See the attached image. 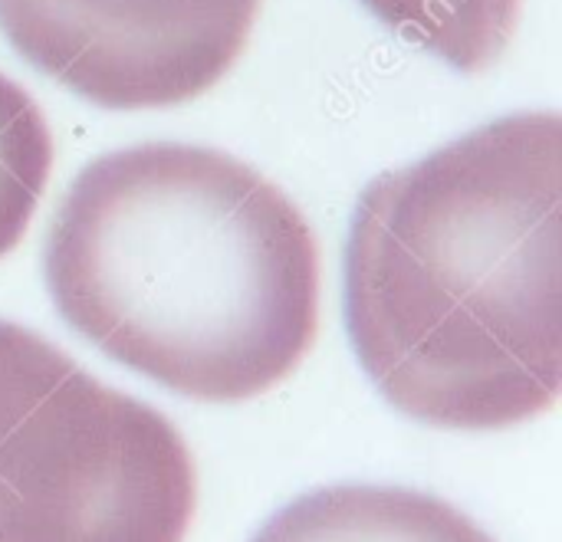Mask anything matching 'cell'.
Returning <instances> with one entry per match:
<instances>
[{
	"mask_svg": "<svg viewBox=\"0 0 562 542\" xmlns=\"http://www.w3.org/2000/svg\"><path fill=\"white\" fill-rule=\"evenodd\" d=\"M402 39L458 72L491 69L510 46L524 0H362Z\"/></svg>",
	"mask_w": 562,
	"mask_h": 542,
	"instance_id": "cell-6",
	"label": "cell"
},
{
	"mask_svg": "<svg viewBox=\"0 0 562 542\" xmlns=\"http://www.w3.org/2000/svg\"><path fill=\"white\" fill-rule=\"evenodd\" d=\"M194 517L181 431L0 319V542H184Z\"/></svg>",
	"mask_w": 562,
	"mask_h": 542,
	"instance_id": "cell-3",
	"label": "cell"
},
{
	"mask_svg": "<svg viewBox=\"0 0 562 542\" xmlns=\"http://www.w3.org/2000/svg\"><path fill=\"white\" fill-rule=\"evenodd\" d=\"M562 122L517 112L379 174L346 247V326L382 398L507 431L562 388Z\"/></svg>",
	"mask_w": 562,
	"mask_h": 542,
	"instance_id": "cell-1",
	"label": "cell"
},
{
	"mask_svg": "<svg viewBox=\"0 0 562 542\" xmlns=\"http://www.w3.org/2000/svg\"><path fill=\"white\" fill-rule=\"evenodd\" d=\"M263 0H0L10 46L102 109H171L244 56Z\"/></svg>",
	"mask_w": 562,
	"mask_h": 542,
	"instance_id": "cell-4",
	"label": "cell"
},
{
	"mask_svg": "<svg viewBox=\"0 0 562 542\" xmlns=\"http://www.w3.org/2000/svg\"><path fill=\"white\" fill-rule=\"evenodd\" d=\"M53 171V132L33 95L0 72V260L26 237Z\"/></svg>",
	"mask_w": 562,
	"mask_h": 542,
	"instance_id": "cell-7",
	"label": "cell"
},
{
	"mask_svg": "<svg viewBox=\"0 0 562 542\" xmlns=\"http://www.w3.org/2000/svg\"><path fill=\"white\" fill-rule=\"evenodd\" d=\"M56 313L112 362L194 402L286 382L319 336V247L247 161L145 142L89 161L43 244Z\"/></svg>",
	"mask_w": 562,
	"mask_h": 542,
	"instance_id": "cell-2",
	"label": "cell"
},
{
	"mask_svg": "<svg viewBox=\"0 0 562 542\" xmlns=\"http://www.w3.org/2000/svg\"><path fill=\"white\" fill-rule=\"evenodd\" d=\"M250 542H497L454 504L408 487L342 484L296 497Z\"/></svg>",
	"mask_w": 562,
	"mask_h": 542,
	"instance_id": "cell-5",
	"label": "cell"
}]
</instances>
